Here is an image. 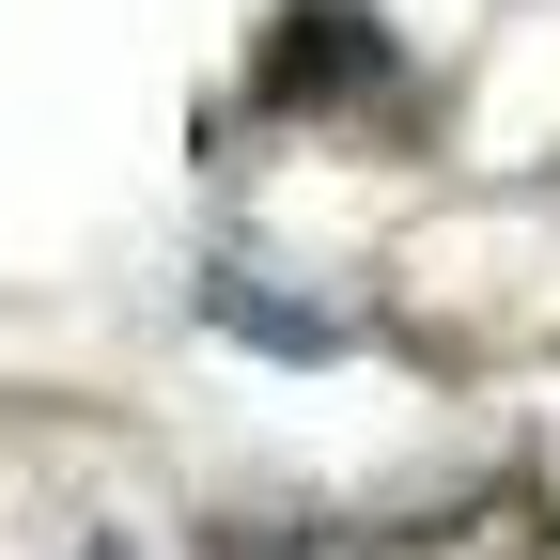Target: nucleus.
<instances>
[{
  "mask_svg": "<svg viewBox=\"0 0 560 560\" xmlns=\"http://www.w3.org/2000/svg\"><path fill=\"white\" fill-rule=\"evenodd\" d=\"M374 79H389L374 0H280V16H265V62H249L265 109H359Z\"/></svg>",
  "mask_w": 560,
  "mask_h": 560,
  "instance_id": "obj_1",
  "label": "nucleus"
},
{
  "mask_svg": "<svg viewBox=\"0 0 560 560\" xmlns=\"http://www.w3.org/2000/svg\"><path fill=\"white\" fill-rule=\"evenodd\" d=\"M202 312H219V327H249V342H280V359H342V312H280L265 280H234V265L202 280Z\"/></svg>",
  "mask_w": 560,
  "mask_h": 560,
  "instance_id": "obj_2",
  "label": "nucleus"
},
{
  "mask_svg": "<svg viewBox=\"0 0 560 560\" xmlns=\"http://www.w3.org/2000/svg\"><path fill=\"white\" fill-rule=\"evenodd\" d=\"M219 560H312V545H280V529H219Z\"/></svg>",
  "mask_w": 560,
  "mask_h": 560,
  "instance_id": "obj_3",
  "label": "nucleus"
}]
</instances>
